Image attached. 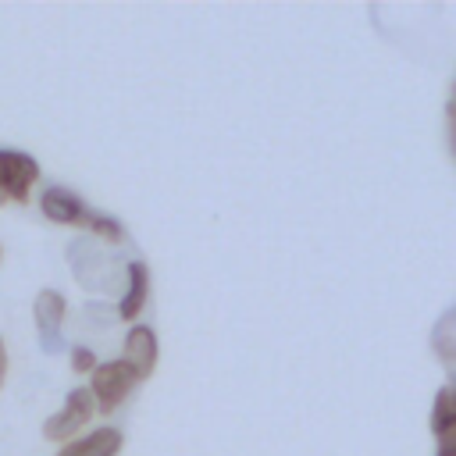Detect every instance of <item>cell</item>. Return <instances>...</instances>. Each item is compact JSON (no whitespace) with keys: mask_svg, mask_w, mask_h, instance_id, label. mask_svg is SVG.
<instances>
[{"mask_svg":"<svg viewBox=\"0 0 456 456\" xmlns=\"http://www.w3.org/2000/svg\"><path fill=\"white\" fill-rule=\"evenodd\" d=\"M121 363L132 370V378H150L157 367V335L146 324H135L125 335V349H121Z\"/></svg>","mask_w":456,"mask_h":456,"instance_id":"cell-5","label":"cell"},{"mask_svg":"<svg viewBox=\"0 0 456 456\" xmlns=\"http://www.w3.org/2000/svg\"><path fill=\"white\" fill-rule=\"evenodd\" d=\"M146 296H150V271H146L142 260H132L128 264V292L118 303V317L121 321H135L142 314V306H146Z\"/></svg>","mask_w":456,"mask_h":456,"instance_id":"cell-7","label":"cell"},{"mask_svg":"<svg viewBox=\"0 0 456 456\" xmlns=\"http://www.w3.org/2000/svg\"><path fill=\"white\" fill-rule=\"evenodd\" d=\"M36 331H39V342H43V353H57L64 346L61 338V321H64V296L53 292V289H43L36 296Z\"/></svg>","mask_w":456,"mask_h":456,"instance_id":"cell-4","label":"cell"},{"mask_svg":"<svg viewBox=\"0 0 456 456\" xmlns=\"http://www.w3.org/2000/svg\"><path fill=\"white\" fill-rule=\"evenodd\" d=\"M0 203H7V200H4V192H0Z\"/></svg>","mask_w":456,"mask_h":456,"instance_id":"cell-14","label":"cell"},{"mask_svg":"<svg viewBox=\"0 0 456 456\" xmlns=\"http://www.w3.org/2000/svg\"><path fill=\"white\" fill-rule=\"evenodd\" d=\"M0 260H4V246H0Z\"/></svg>","mask_w":456,"mask_h":456,"instance_id":"cell-13","label":"cell"},{"mask_svg":"<svg viewBox=\"0 0 456 456\" xmlns=\"http://www.w3.org/2000/svg\"><path fill=\"white\" fill-rule=\"evenodd\" d=\"M132 385H135V378H132V370H128L121 360L96 363V367H93V385H89L93 406H96L100 413H114V410L128 399Z\"/></svg>","mask_w":456,"mask_h":456,"instance_id":"cell-1","label":"cell"},{"mask_svg":"<svg viewBox=\"0 0 456 456\" xmlns=\"http://www.w3.org/2000/svg\"><path fill=\"white\" fill-rule=\"evenodd\" d=\"M93 413H96V406H93L89 388H71L68 399H64V406H61L53 417L43 420V438H50V442H68L71 435H78V431L89 424Z\"/></svg>","mask_w":456,"mask_h":456,"instance_id":"cell-2","label":"cell"},{"mask_svg":"<svg viewBox=\"0 0 456 456\" xmlns=\"http://www.w3.org/2000/svg\"><path fill=\"white\" fill-rule=\"evenodd\" d=\"M93 367H96V356H93V349H86V346H75V349H71V370H75V374H93Z\"/></svg>","mask_w":456,"mask_h":456,"instance_id":"cell-11","label":"cell"},{"mask_svg":"<svg viewBox=\"0 0 456 456\" xmlns=\"http://www.w3.org/2000/svg\"><path fill=\"white\" fill-rule=\"evenodd\" d=\"M121 449V431L118 428H96L78 442H68L61 456H114Z\"/></svg>","mask_w":456,"mask_h":456,"instance_id":"cell-8","label":"cell"},{"mask_svg":"<svg viewBox=\"0 0 456 456\" xmlns=\"http://www.w3.org/2000/svg\"><path fill=\"white\" fill-rule=\"evenodd\" d=\"M82 228H93L100 239H107V242H121L125 239V232H121V224L114 221V217H107V214H93V210H86L82 214Z\"/></svg>","mask_w":456,"mask_h":456,"instance_id":"cell-10","label":"cell"},{"mask_svg":"<svg viewBox=\"0 0 456 456\" xmlns=\"http://www.w3.org/2000/svg\"><path fill=\"white\" fill-rule=\"evenodd\" d=\"M7 381V349H4V338H0V388Z\"/></svg>","mask_w":456,"mask_h":456,"instance_id":"cell-12","label":"cell"},{"mask_svg":"<svg viewBox=\"0 0 456 456\" xmlns=\"http://www.w3.org/2000/svg\"><path fill=\"white\" fill-rule=\"evenodd\" d=\"M39 207H43V217L53 224H82V214H86V203L71 189H61V185H50L39 196Z\"/></svg>","mask_w":456,"mask_h":456,"instance_id":"cell-6","label":"cell"},{"mask_svg":"<svg viewBox=\"0 0 456 456\" xmlns=\"http://www.w3.org/2000/svg\"><path fill=\"white\" fill-rule=\"evenodd\" d=\"M431 431L438 442L456 438V406H452V388H442L435 399V413H431Z\"/></svg>","mask_w":456,"mask_h":456,"instance_id":"cell-9","label":"cell"},{"mask_svg":"<svg viewBox=\"0 0 456 456\" xmlns=\"http://www.w3.org/2000/svg\"><path fill=\"white\" fill-rule=\"evenodd\" d=\"M36 178H39L36 157L18 153V150H0V192H4V200H18L21 203Z\"/></svg>","mask_w":456,"mask_h":456,"instance_id":"cell-3","label":"cell"}]
</instances>
